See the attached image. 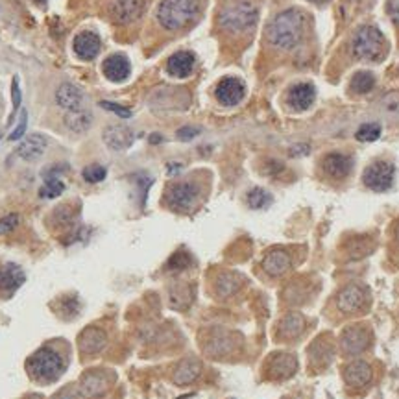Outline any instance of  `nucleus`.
<instances>
[{
  "label": "nucleus",
  "instance_id": "obj_36",
  "mask_svg": "<svg viewBox=\"0 0 399 399\" xmlns=\"http://www.w3.org/2000/svg\"><path fill=\"white\" fill-rule=\"evenodd\" d=\"M65 190V185L63 181H60L58 178H46L43 189H41V196L43 198H58Z\"/></svg>",
  "mask_w": 399,
  "mask_h": 399
},
{
  "label": "nucleus",
  "instance_id": "obj_42",
  "mask_svg": "<svg viewBox=\"0 0 399 399\" xmlns=\"http://www.w3.org/2000/svg\"><path fill=\"white\" fill-rule=\"evenodd\" d=\"M19 224V216L17 215H8L4 218H0V235L11 233Z\"/></svg>",
  "mask_w": 399,
  "mask_h": 399
},
{
  "label": "nucleus",
  "instance_id": "obj_32",
  "mask_svg": "<svg viewBox=\"0 0 399 399\" xmlns=\"http://www.w3.org/2000/svg\"><path fill=\"white\" fill-rule=\"evenodd\" d=\"M379 110L384 117L388 119H399V93H388L386 96H383L379 102Z\"/></svg>",
  "mask_w": 399,
  "mask_h": 399
},
{
  "label": "nucleus",
  "instance_id": "obj_30",
  "mask_svg": "<svg viewBox=\"0 0 399 399\" xmlns=\"http://www.w3.org/2000/svg\"><path fill=\"white\" fill-rule=\"evenodd\" d=\"M239 277H235L233 274H222L216 281V294L222 296V298H230L239 290Z\"/></svg>",
  "mask_w": 399,
  "mask_h": 399
},
{
  "label": "nucleus",
  "instance_id": "obj_17",
  "mask_svg": "<svg viewBox=\"0 0 399 399\" xmlns=\"http://www.w3.org/2000/svg\"><path fill=\"white\" fill-rule=\"evenodd\" d=\"M351 159L346 154L340 152H331L324 157V172L333 180H344L346 176L351 172Z\"/></svg>",
  "mask_w": 399,
  "mask_h": 399
},
{
  "label": "nucleus",
  "instance_id": "obj_44",
  "mask_svg": "<svg viewBox=\"0 0 399 399\" xmlns=\"http://www.w3.org/2000/svg\"><path fill=\"white\" fill-rule=\"evenodd\" d=\"M55 216H58L61 224H69L70 218H72V211H70L69 207H58V209H55Z\"/></svg>",
  "mask_w": 399,
  "mask_h": 399
},
{
  "label": "nucleus",
  "instance_id": "obj_19",
  "mask_svg": "<svg viewBox=\"0 0 399 399\" xmlns=\"http://www.w3.org/2000/svg\"><path fill=\"white\" fill-rule=\"evenodd\" d=\"M55 102L67 111L81 110L84 104V93L80 87H76L72 84H63L55 89Z\"/></svg>",
  "mask_w": 399,
  "mask_h": 399
},
{
  "label": "nucleus",
  "instance_id": "obj_40",
  "mask_svg": "<svg viewBox=\"0 0 399 399\" xmlns=\"http://www.w3.org/2000/svg\"><path fill=\"white\" fill-rule=\"evenodd\" d=\"M26 126H28V113H26L25 110L20 111V119H19V124L15 126V130L11 131L10 133V137L8 139L13 143V140H19L22 135H25V131H26Z\"/></svg>",
  "mask_w": 399,
  "mask_h": 399
},
{
  "label": "nucleus",
  "instance_id": "obj_48",
  "mask_svg": "<svg viewBox=\"0 0 399 399\" xmlns=\"http://www.w3.org/2000/svg\"><path fill=\"white\" fill-rule=\"evenodd\" d=\"M34 2H35V4H37V6H45V4H46V0H34Z\"/></svg>",
  "mask_w": 399,
  "mask_h": 399
},
{
  "label": "nucleus",
  "instance_id": "obj_29",
  "mask_svg": "<svg viewBox=\"0 0 399 399\" xmlns=\"http://www.w3.org/2000/svg\"><path fill=\"white\" fill-rule=\"evenodd\" d=\"M91 124H93V117L84 110L69 111L65 115V126L74 133H84V131L89 130Z\"/></svg>",
  "mask_w": 399,
  "mask_h": 399
},
{
  "label": "nucleus",
  "instance_id": "obj_37",
  "mask_svg": "<svg viewBox=\"0 0 399 399\" xmlns=\"http://www.w3.org/2000/svg\"><path fill=\"white\" fill-rule=\"evenodd\" d=\"M105 176H107V170L100 165H91L84 169V180L89 183H100L105 180Z\"/></svg>",
  "mask_w": 399,
  "mask_h": 399
},
{
  "label": "nucleus",
  "instance_id": "obj_7",
  "mask_svg": "<svg viewBox=\"0 0 399 399\" xmlns=\"http://www.w3.org/2000/svg\"><path fill=\"white\" fill-rule=\"evenodd\" d=\"M366 301H368V292L365 287L360 284H346L344 289L340 290L336 296V307L340 313L344 315H355L360 309H365Z\"/></svg>",
  "mask_w": 399,
  "mask_h": 399
},
{
  "label": "nucleus",
  "instance_id": "obj_50",
  "mask_svg": "<svg viewBox=\"0 0 399 399\" xmlns=\"http://www.w3.org/2000/svg\"><path fill=\"white\" fill-rule=\"evenodd\" d=\"M313 2H316V4H322V2H325V0H313Z\"/></svg>",
  "mask_w": 399,
  "mask_h": 399
},
{
  "label": "nucleus",
  "instance_id": "obj_38",
  "mask_svg": "<svg viewBox=\"0 0 399 399\" xmlns=\"http://www.w3.org/2000/svg\"><path fill=\"white\" fill-rule=\"evenodd\" d=\"M11 102H13V115L10 117L8 124H11V122H13V119H15V113L19 111V107H20V102H22V93H20L19 78H13V81H11Z\"/></svg>",
  "mask_w": 399,
  "mask_h": 399
},
{
  "label": "nucleus",
  "instance_id": "obj_27",
  "mask_svg": "<svg viewBox=\"0 0 399 399\" xmlns=\"http://www.w3.org/2000/svg\"><path fill=\"white\" fill-rule=\"evenodd\" d=\"M105 390H107V379H105L104 374H87L84 379H81L80 392L84 398H100Z\"/></svg>",
  "mask_w": 399,
  "mask_h": 399
},
{
  "label": "nucleus",
  "instance_id": "obj_12",
  "mask_svg": "<svg viewBox=\"0 0 399 399\" xmlns=\"http://www.w3.org/2000/svg\"><path fill=\"white\" fill-rule=\"evenodd\" d=\"M145 0H115L111 6V17L119 25H130L133 20L139 19L145 11Z\"/></svg>",
  "mask_w": 399,
  "mask_h": 399
},
{
  "label": "nucleus",
  "instance_id": "obj_51",
  "mask_svg": "<svg viewBox=\"0 0 399 399\" xmlns=\"http://www.w3.org/2000/svg\"><path fill=\"white\" fill-rule=\"evenodd\" d=\"M398 239H399V228H398Z\"/></svg>",
  "mask_w": 399,
  "mask_h": 399
},
{
  "label": "nucleus",
  "instance_id": "obj_6",
  "mask_svg": "<svg viewBox=\"0 0 399 399\" xmlns=\"http://www.w3.org/2000/svg\"><path fill=\"white\" fill-rule=\"evenodd\" d=\"M394 165L388 161H375L365 170V185L372 190H388L394 183Z\"/></svg>",
  "mask_w": 399,
  "mask_h": 399
},
{
  "label": "nucleus",
  "instance_id": "obj_9",
  "mask_svg": "<svg viewBox=\"0 0 399 399\" xmlns=\"http://www.w3.org/2000/svg\"><path fill=\"white\" fill-rule=\"evenodd\" d=\"M200 196V187L192 181H180V183H174L169 189V204L174 207V209H190L192 205L196 204V200Z\"/></svg>",
  "mask_w": 399,
  "mask_h": 399
},
{
  "label": "nucleus",
  "instance_id": "obj_34",
  "mask_svg": "<svg viewBox=\"0 0 399 399\" xmlns=\"http://www.w3.org/2000/svg\"><path fill=\"white\" fill-rule=\"evenodd\" d=\"M270 202H272V198H270V195L265 189L255 187V189H251L248 192V205L251 209H263Z\"/></svg>",
  "mask_w": 399,
  "mask_h": 399
},
{
  "label": "nucleus",
  "instance_id": "obj_3",
  "mask_svg": "<svg viewBox=\"0 0 399 399\" xmlns=\"http://www.w3.org/2000/svg\"><path fill=\"white\" fill-rule=\"evenodd\" d=\"M257 20H259V10L249 0H240L237 4L228 6L220 13V26L231 34H244L251 30L257 25Z\"/></svg>",
  "mask_w": 399,
  "mask_h": 399
},
{
  "label": "nucleus",
  "instance_id": "obj_46",
  "mask_svg": "<svg viewBox=\"0 0 399 399\" xmlns=\"http://www.w3.org/2000/svg\"><path fill=\"white\" fill-rule=\"evenodd\" d=\"M54 399H76V390L74 386H67V388H63L60 392V394L55 395Z\"/></svg>",
  "mask_w": 399,
  "mask_h": 399
},
{
  "label": "nucleus",
  "instance_id": "obj_39",
  "mask_svg": "<svg viewBox=\"0 0 399 399\" xmlns=\"http://www.w3.org/2000/svg\"><path fill=\"white\" fill-rule=\"evenodd\" d=\"M190 265V257L185 251H178V254H174L172 257H170L169 261V268L170 270H183L187 268V266Z\"/></svg>",
  "mask_w": 399,
  "mask_h": 399
},
{
  "label": "nucleus",
  "instance_id": "obj_41",
  "mask_svg": "<svg viewBox=\"0 0 399 399\" xmlns=\"http://www.w3.org/2000/svg\"><path fill=\"white\" fill-rule=\"evenodd\" d=\"M100 107H104V110L111 111V113H115L119 115L120 119H130L131 117V111L124 105H119V104H113V102H100Z\"/></svg>",
  "mask_w": 399,
  "mask_h": 399
},
{
  "label": "nucleus",
  "instance_id": "obj_47",
  "mask_svg": "<svg viewBox=\"0 0 399 399\" xmlns=\"http://www.w3.org/2000/svg\"><path fill=\"white\" fill-rule=\"evenodd\" d=\"M159 140H161L159 135H152V137H150V143H154V145L155 143H159Z\"/></svg>",
  "mask_w": 399,
  "mask_h": 399
},
{
  "label": "nucleus",
  "instance_id": "obj_49",
  "mask_svg": "<svg viewBox=\"0 0 399 399\" xmlns=\"http://www.w3.org/2000/svg\"><path fill=\"white\" fill-rule=\"evenodd\" d=\"M26 399H43L41 395H30V398H26Z\"/></svg>",
  "mask_w": 399,
  "mask_h": 399
},
{
  "label": "nucleus",
  "instance_id": "obj_18",
  "mask_svg": "<svg viewBox=\"0 0 399 399\" xmlns=\"http://www.w3.org/2000/svg\"><path fill=\"white\" fill-rule=\"evenodd\" d=\"M105 342H107V334L102 329H98V327H87L78 336V348L85 355H93L102 351Z\"/></svg>",
  "mask_w": 399,
  "mask_h": 399
},
{
  "label": "nucleus",
  "instance_id": "obj_43",
  "mask_svg": "<svg viewBox=\"0 0 399 399\" xmlns=\"http://www.w3.org/2000/svg\"><path fill=\"white\" fill-rule=\"evenodd\" d=\"M178 139L180 140H192L195 137H198L200 135V128H192V126H183V128H180L178 130Z\"/></svg>",
  "mask_w": 399,
  "mask_h": 399
},
{
  "label": "nucleus",
  "instance_id": "obj_1",
  "mask_svg": "<svg viewBox=\"0 0 399 399\" xmlns=\"http://www.w3.org/2000/svg\"><path fill=\"white\" fill-rule=\"evenodd\" d=\"M305 25H307V17L298 8H290V10L281 11L266 26V41L274 48H296L303 41Z\"/></svg>",
  "mask_w": 399,
  "mask_h": 399
},
{
  "label": "nucleus",
  "instance_id": "obj_2",
  "mask_svg": "<svg viewBox=\"0 0 399 399\" xmlns=\"http://www.w3.org/2000/svg\"><path fill=\"white\" fill-rule=\"evenodd\" d=\"M200 8V0H163L157 8V22L169 32L181 30L198 17Z\"/></svg>",
  "mask_w": 399,
  "mask_h": 399
},
{
  "label": "nucleus",
  "instance_id": "obj_28",
  "mask_svg": "<svg viewBox=\"0 0 399 399\" xmlns=\"http://www.w3.org/2000/svg\"><path fill=\"white\" fill-rule=\"evenodd\" d=\"M333 346L327 342L325 339H318L315 344L309 348V360L315 366H329V362L333 360Z\"/></svg>",
  "mask_w": 399,
  "mask_h": 399
},
{
  "label": "nucleus",
  "instance_id": "obj_26",
  "mask_svg": "<svg viewBox=\"0 0 399 399\" xmlns=\"http://www.w3.org/2000/svg\"><path fill=\"white\" fill-rule=\"evenodd\" d=\"M26 275L22 272V268L13 263H8L0 268V290L2 292H13L25 283Z\"/></svg>",
  "mask_w": 399,
  "mask_h": 399
},
{
  "label": "nucleus",
  "instance_id": "obj_5",
  "mask_svg": "<svg viewBox=\"0 0 399 399\" xmlns=\"http://www.w3.org/2000/svg\"><path fill=\"white\" fill-rule=\"evenodd\" d=\"M353 52L360 60H381L386 52V39L375 26H360L353 37Z\"/></svg>",
  "mask_w": 399,
  "mask_h": 399
},
{
  "label": "nucleus",
  "instance_id": "obj_45",
  "mask_svg": "<svg viewBox=\"0 0 399 399\" xmlns=\"http://www.w3.org/2000/svg\"><path fill=\"white\" fill-rule=\"evenodd\" d=\"M388 11L392 20L399 26V0H388Z\"/></svg>",
  "mask_w": 399,
  "mask_h": 399
},
{
  "label": "nucleus",
  "instance_id": "obj_4",
  "mask_svg": "<svg viewBox=\"0 0 399 399\" xmlns=\"http://www.w3.org/2000/svg\"><path fill=\"white\" fill-rule=\"evenodd\" d=\"M26 369L32 375V379L39 381V383H52L61 375L63 360H61V355L55 353L54 349L41 348L28 359Z\"/></svg>",
  "mask_w": 399,
  "mask_h": 399
},
{
  "label": "nucleus",
  "instance_id": "obj_10",
  "mask_svg": "<svg viewBox=\"0 0 399 399\" xmlns=\"http://www.w3.org/2000/svg\"><path fill=\"white\" fill-rule=\"evenodd\" d=\"M244 81L239 80V78H233V76L222 78L215 89L216 100L224 105H237L240 100L244 98Z\"/></svg>",
  "mask_w": 399,
  "mask_h": 399
},
{
  "label": "nucleus",
  "instance_id": "obj_11",
  "mask_svg": "<svg viewBox=\"0 0 399 399\" xmlns=\"http://www.w3.org/2000/svg\"><path fill=\"white\" fill-rule=\"evenodd\" d=\"M102 139H104L105 146L113 152H122V150H128L135 140V133L131 128L128 126L113 124L107 126L102 133Z\"/></svg>",
  "mask_w": 399,
  "mask_h": 399
},
{
  "label": "nucleus",
  "instance_id": "obj_21",
  "mask_svg": "<svg viewBox=\"0 0 399 399\" xmlns=\"http://www.w3.org/2000/svg\"><path fill=\"white\" fill-rule=\"evenodd\" d=\"M289 104L292 110L305 111L309 110L313 102H315V87L313 84H298L289 91Z\"/></svg>",
  "mask_w": 399,
  "mask_h": 399
},
{
  "label": "nucleus",
  "instance_id": "obj_33",
  "mask_svg": "<svg viewBox=\"0 0 399 399\" xmlns=\"http://www.w3.org/2000/svg\"><path fill=\"white\" fill-rule=\"evenodd\" d=\"M190 289L189 287H174L170 292V305L174 309H187L190 303Z\"/></svg>",
  "mask_w": 399,
  "mask_h": 399
},
{
  "label": "nucleus",
  "instance_id": "obj_52",
  "mask_svg": "<svg viewBox=\"0 0 399 399\" xmlns=\"http://www.w3.org/2000/svg\"><path fill=\"white\" fill-rule=\"evenodd\" d=\"M0 137H2V133H0Z\"/></svg>",
  "mask_w": 399,
  "mask_h": 399
},
{
  "label": "nucleus",
  "instance_id": "obj_23",
  "mask_svg": "<svg viewBox=\"0 0 399 399\" xmlns=\"http://www.w3.org/2000/svg\"><path fill=\"white\" fill-rule=\"evenodd\" d=\"M195 69V55L190 52H176L166 61V72L174 78H187Z\"/></svg>",
  "mask_w": 399,
  "mask_h": 399
},
{
  "label": "nucleus",
  "instance_id": "obj_13",
  "mask_svg": "<svg viewBox=\"0 0 399 399\" xmlns=\"http://www.w3.org/2000/svg\"><path fill=\"white\" fill-rule=\"evenodd\" d=\"M374 369L366 360H353L344 368V379L351 388H365L372 383Z\"/></svg>",
  "mask_w": 399,
  "mask_h": 399
},
{
  "label": "nucleus",
  "instance_id": "obj_8",
  "mask_svg": "<svg viewBox=\"0 0 399 399\" xmlns=\"http://www.w3.org/2000/svg\"><path fill=\"white\" fill-rule=\"evenodd\" d=\"M369 346V331L365 325H349L340 334V348L346 355L353 357L366 351Z\"/></svg>",
  "mask_w": 399,
  "mask_h": 399
},
{
  "label": "nucleus",
  "instance_id": "obj_24",
  "mask_svg": "<svg viewBox=\"0 0 399 399\" xmlns=\"http://www.w3.org/2000/svg\"><path fill=\"white\" fill-rule=\"evenodd\" d=\"M290 265H292V259H290V255L284 249H272L263 261V268L272 277L283 275L290 268Z\"/></svg>",
  "mask_w": 399,
  "mask_h": 399
},
{
  "label": "nucleus",
  "instance_id": "obj_25",
  "mask_svg": "<svg viewBox=\"0 0 399 399\" xmlns=\"http://www.w3.org/2000/svg\"><path fill=\"white\" fill-rule=\"evenodd\" d=\"M200 374H202V365H200V360L189 357V359H183L180 365L176 366L172 381H174L176 384H180V386H185V384L195 383V381L200 377Z\"/></svg>",
  "mask_w": 399,
  "mask_h": 399
},
{
  "label": "nucleus",
  "instance_id": "obj_16",
  "mask_svg": "<svg viewBox=\"0 0 399 399\" xmlns=\"http://www.w3.org/2000/svg\"><path fill=\"white\" fill-rule=\"evenodd\" d=\"M100 37L95 32H81L74 37V43H72V48H74L76 55L81 58V60H93L96 58L100 52Z\"/></svg>",
  "mask_w": 399,
  "mask_h": 399
},
{
  "label": "nucleus",
  "instance_id": "obj_20",
  "mask_svg": "<svg viewBox=\"0 0 399 399\" xmlns=\"http://www.w3.org/2000/svg\"><path fill=\"white\" fill-rule=\"evenodd\" d=\"M307 327V320L301 313H289L287 316H283V320L280 322V329H277V336L283 340H292L301 336Z\"/></svg>",
  "mask_w": 399,
  "mask_h": 399
},
{
  "label": "nucleus",
  "instance_id": "obj_15",
  "mask_svg": "<svg viewBox=\"0 0 399 399\" xmlns=\"http://www.w3.org/2000/svg\"><path fill=\"white\" fill-rule=\"evenodd\" d=\"M104 76L111 81H124L131 72L130 60L124 54H113L104 61L102 65Z\"/></svg>",
  "mask_w": 399,
  "mask_h": 399
},
{
  "label": "nucleus",
  "instance_id": "obj_35",
  "mask_svg": "<svg viewBox=\"0 0 399 399\" xmlns=\"http://www.w3.org/2000/svg\"><path fill=\"white\" fill-rule=\"evenodd\" d=\"M381 135V126L375 124V122H369V124H362L357 130V139L362 140V143H372V140H377Z\"/></svg>",
  "mask_w": 399,
  "mask_h": 399
},
{
  "label": "nucleus",
  "instance_id": "obj_31",
  "mask_svg": "<svg viewBox=\"0 0 399 399\" xmlns=\"http://www.w3.org/2000/svg\"><path fill=\"white\" fill-rule=\"evenodd\" d=\"M375 85V78L372 72L368 70H360L357 74L351 78V87H353L355 93H359V95H366L369 91L374 89Z\"/></svg>",
  "mask_w": 399,
  "mask_h": 399
},
{
  "label": "nucleus",
  "instance_id": "obj_22",
  "mask_svg": "<svg viewBox=\"0 0 399 399\" xmlns=\"http://www.w3.org/2000/svg\"><path fill=\"white\" fill-rule=\"evenodd\" d=\"M46 150V139L39 133L28 135L17 148V155L25 161H37L41 155L45 154Z\"/></svg>",
  "mask_w": 399,
  "mask_h": 399
},
{
  "label": "nucleus",
  "instance_id": "obj_14",
  "mask_svg": "<svg viewBox=\"0 0 399 399\" xmlns=\"http://www.w3.org/2000/svg\"><path fill=\"white\" fill-rule=\"evenodd\" d=\"M298 369V360L290 353H275L272 355L268 365V374L272 379H289Z\"/></svg>",
  "mask_w": 399,
  "mask_h": 399
}]
</instances>
